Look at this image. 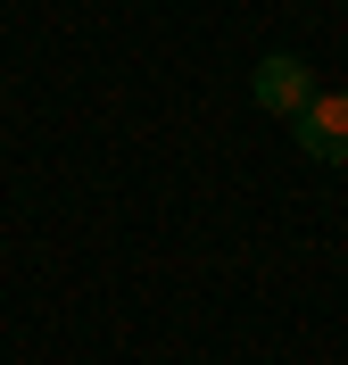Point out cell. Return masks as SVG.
Masks as SVG:
<instances>
[{
  "label": "cell",
  "mask_w": 348,
  "mask_h": 365,
  "mask_svg": "<svg viewBox=\"0 0 348 365\" xmlns=\"http://www.w3.org/2000/svg\"><path fill=\"white\" fill-rule=\"evenodd\" d=\"M299 141H307V158H324V166H348V91H315L299 116Z\"/></svg>",
  "instance_id": "obj_2"
},
{
  "label": "cell",
  "mask_w": 348,
  "mask_h": 365,
  "mask_svg": "<svg viewBox=\"0 0 348 365\" xmlns=\"http://www.w3.org/2000/svg\"><path fill=\"white\" fill-rule=\"evenodd\" d=\"M307 100H315V75H307V58L274 50V58L257 67V108H274V116H290V125H299V116H307Z\"/></svg>",
  "instance_id": "obj_1"
}]
</instances>
